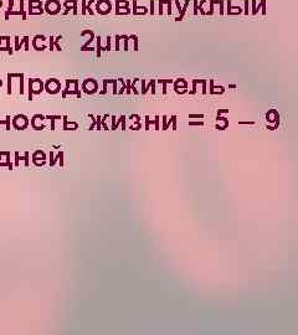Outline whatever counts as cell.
Wrapping results in <instances>:
<instances>
[{
  "instance_id": "obj_2",
  "label": "cell",
  "mask_w": 298,
  "mask_h": 335,
  "mask_svg": "<svg viewBox=\"0 0 298 335\" xmlns=\"http://www.w3.org/2000/svg\"><path fill=\"white\" fill-rule=\"evenodd\" d=\"M209 83H210V95H222L224 92H225V87L224 86H219L216 87L214 85V80H209Z\"/></svg>"
},
{
  "instance_id": "obj_7",
  "label": "cell",
  "mask_w": 298,
  "mask_h": 335,
  "mask_svg": "<svg viewBox=\"0 0 298 335\" xmlns=\"http://www.w3.org/2000/svg\"><path fill=\"white\" fill-rule=\"evenodd\" d=\"M158 83H162L163 85V95H167V85L168 83H173V80H158L156 81Z\"/></svg>"
},
{
  "instance_id": "obj_18",
  "label": "cell",
  "mask_w": 298,
  "mask_h": 335,
  "mask_svg": "<svg viewBox=\"0 0 298 335\" xmlns=\"http://www.w3.org/2000/svg\"><path fill=\"white\" fill-rule=\"evenodd\" d=\"M132 40H134V51H138V36L137 35H129Z\"/></svg>"
},
{
  "instance_id": "obj_10",
  "label": "cell",
  "mask_w": 298,
  "mask_h": 335,
  "mask_svg": "<svg viewBox=\"0 0 298 335\" xmlns=\"http://www.w3.org/2000/svg\"><path fill=\"white\" fill-rule=\"evenodd\" d=\"M96 40H97V48H98V50H97V56L99 57V56H101V50H102V46H101V36H97Z\"/></svg>"
},
{
  "instance_id": "obj_35",
  "label": "cell",
  "mask_w": 298,
  "mask_h": 335,
  "mask_svg": "<svg viewBox=\"0 0 298 335\" xmlns=\"http://www.w3.org/2000/svg\"><path fill=\"white\" fill-rule=\"evenodd\" d=\"M245 14L248 15V0H245Z\"/></svg>"
},
{
  "instance_id": "obj_32",
  "label": "cell",
  "mask_w": 298,
  "mask_h": 335,
  "mask_svg": "<svg viewBox=\"0 0 298 335\" xmlns=\"http://www.w3.org/2000/svg\"><path fill=\"white\" fill-rule=\"evenodd\" d=\"M219 5H220V15H224V0H220V3H219Z\"/></svg>"
},
{
  "instance_id": "obj_37",
  "label": "cell",
  "mask_w": 298,
  "mask_h": 335,
  "mask_svg": "<svg viewBox=\"0 0 298 335\" xmlns=\"http://www.w3.org/2000/svg\"><path fill=\"white\" fill-rule=\"evenodd\" d=\"M175 5H177V7H178V10L180 11V10H181V5H180V1H179V0H175Z\"/></svg>"
},
{
  "instance_id": "obj_19",
  "label": "cell",
  "mask_w": 298,
  "mask_h": 335,
  "mask_svg": "<svg viewBox=\"0 0 298 335\" xmlns=\"http://www.w3.org/2000/svg\"><path fill=\"white\" fill-rule=\"evenodd\" d=\"M140 83H142V95H145L148 92V88H147V85H145V80H140Z\"/></svg>"
},
{
  "instance_id": "obj_31",
  "label": "cell",
  "mask_w": 298,
  "mask_h": 335,
  "mask_svg": "<svg viewBox=\"0 0 298 335\" xmlns=\"http://www.w3.org/2000/svg\"><path fill=\"white\" fill-rule=\"evenodd\" d=\"M163 5H164V0H159V15L163 14Z\"/></svg>"
},
{
  "instance_id": "obj_25",
  "label": "cell",
  "mask_w": 298,
  "mask_h": 335,
  "mask_svg": "<svg viewBox=\"0 0 298 335\" xmlns=\"http://www.w3.org/2000/svg\"><path fill=\"white\" fill-rule=\"evenodd\" d=\"M167 5H168V9H167V13H168V15H171V14H173V10H171V1H170V0H168V3H167Z\"/></svg>"
},
{
  "instance_id": "obj_30",
  "label": "cell",
  "mask_w": 298,
  "mask_h": 335,
  "mask_svg": "<svg viewBox=\"0 0 298 335\" xmlns=\"http://www.w3.org/2000/svg\"><path fill=\"white\" fill-rule=\"evenodd\" d=\"M251 4H252V15H256V14H257V13H256V5H257V4H256V0H252Z\"/></svg>"
},
{
  "instance_id": "obj_39",
  "label": "cell",
  "mask_w": 298,
  "mask_h": 335,
  "mask_svg": "<svg viewBox=\"0 0 298 335\" xmlns=\"http://www.w3.org/2000/svg\"><path fill=\"white\" fill-rule=\"evenodd\" d=\"M229 88H236V85H229Z\"/></svg>"
},
{
  "instance_id": "obj_24",
  "label": "cell",
  "mask_w": 298,
  "mask_h": 335,
  "mask_svg": "<svg viewBox=\"0 0 298 335\" xmlns=\"http://www.w3.org/2000/svg\"><path fill=\"white\" fill-rule=\"evenodd\" d=\"M112 85H113V95H117V93H118V88H117V80H114Z\"/></svg>"
},
{
  "instance_id": "obj_9",
  "label": "cell",
  "mask_w": 298,
  "mask_h": 335,
  "mask_svg": "<svg viewBox=\"0 0 298 335\" xmlns=\"http://www.w3.org/2000/svg\"><path fill=\"white\" fill-rule=\"evenodd\" d=\"M203 81H204V80H193V89L190 91L189 93H190V95H194L195 92H196V85H197V83H203Z\"/></svg>"
},
{
  "instance_id": "obj_5",
  "label": "cell",
  "mask_w": 298,
  "mask_h": 335,
  "mask_svg": "<svg viewBox=\"0 0 298 335\" xmlns=\"http://www.w3.org/2000/svg\"><path fill=\"white\" fill-rule=\"evenodd\" d=\"M188 6H189V0H185V3H184V5H183V7H181V10L179 11V13H180L179 16H177V18H175V21H181V20H183V18L185 16V13H186Z\"/></svg>"
},
{
  "instance_id": "obj_26",
  "label": "cell",
  "mask_w": 298,
  "mask_h": 335,
  "mask_svg": "<svg viewBox=\"0 0 298 335\" xmlns=\"http://www.w3.org/2000/svg\"><path fill=\"white\" fill-rule=\"evenodd\" d=\"M149 4H150V9H149V13H150V15H154V0H150V1H149Z\"/></svg>"
},
{
  "instance_id": "obj_27",
  "label": "cell",
  "mask_w": 298,
  "mask_h": 335,
  "mask_svg": "<svg viewBox=\"0 0 298 335\" xmlns=\"http://www.w3.org/2000/svg\"><path fill=\"white\" fill-rule=\"evenodd\" d=\"M206 83H208V80H204V82L201 83L203 85V93L206 95V92H208V88H206Z\"/></svg>"
},
{
  "instance_id": "obj_16",
  "label": "cell",
  "mask_w": 298,
  "mask_h": 335,
  "mask_svg": "<svg viewBox=\"0 0 298 335\" xmlns=\"http://www.w3.org/2000/svg\"><path fill=\"white\" fill-rule=\"evenodd\" d=\"M123 40H124V51H128V41L130 40V37L128 35H123Z\"/></svg>"
},
{
  "instance_id": "obj_3",
  "label": "cell",
  "mask_w": 298,
  "mask_h": 335,
  "mask_svg": "<svg viewBox=\"0 0 298 335\" xmlns=\"http://www.w3.org/2000/svg\"><path fill=\"white\" fill-rule=\"evenodd\" d=\"M226 6H227V15H236L232 10H236V11H240V13H242V9L240 6H232L231 5V0H226Z\"/></svg>"
},
{
  "instance_id": "obj_15",
  "label": "cell",
  "mask_w": 298,
  "mask_h": 335,
  "mask_svg": "<svg viewBox=\"0 0 298 335\" xmlns=\"http://www.w3.org/2000/svg\"><path fill=\"white\" fill-rule=\"evenodd\" d=\"M215 1H216V0H210V9H209V11H206V15H212L214 14V5H215Z\"/></svg>"
},
{
  "instance_id": "obj_33",
  "label": "cell",
  "mask_w": 298,
  "mask_h": 335,
  "mask_svg": "<svg viewBox=\"0 0 298 335\" xmlns=\"http://www.w3.org/2000/svg\"><path fill=\"white\" fill-rule=\"evenodd\" d=\"M199 9H197V0H194V15H197V11Z\"/></svg>"
},
{
  "instance_id": "obj_21",
  "label": "cell",
  "mask_w": 298,
  "mask_h": 335,
  "mask_svg": "<svg viewBox=\"0 0 298 335\" xmlns=\"http://www.w3.org/2000/svg\"><path fill=\"white\" fill-rule=\"evenodd\" d=\"M117 118H115V115H112L111 117V121H112V130H115L117 129V121H115Z\"/></svg>"
},
{
  "instance_id": "obj_23",
  "label": "cell",
  "mask_w": 298,
  "mask_h": 335,
  "mask_svg": "<svg viewBox=\"0 0 298 335\" xmlns=\"http://www.w3.org/2000/svg\"><path fill=\"white\" fill-rule=\"evenodd\" d=\"M154 125H155V130H159V115H155Z\"/></svg>"
},
{
  "instance_id": "obj_22",
  "label": "cell",
  "mask_w": 298,
  "mask_h": 335,
  "mask_svg": "<svg viewBox=\"0 0 298 335\" xmlns=\"http://www.w3.org/2000/svg\"><path fill=\"white\" fill-rule=\"evenodd\" d=\"M189 125H191V127H195V125H200V127H203L204 125V122L200 121V122H189Z\"/></svg>"
},
{
  "instance_id": "obj_14",
  "label": "cell",
  "mask_w": 298,
  "mask_h": 335,
  "mask_svg": "<svg viewBox=\"0 0 298 335\" xmlns=\"http://www.w3.org/2000/svg\"><path fill=\"white\" fill-rule=\"evenodd\" d=\"M162 119H163V127H162V130H167V129H168V118H167V115H163V117H162Z\"/></svg>"
},
{
  "instance_id": "obj_36",
  "label": "cell",
  "mask_w": 298,
  "mask_h": 335,
  "mask_svg": "<svg viewBox=\"0 0 298 335\" xmlns=\"http://www.w3.org/2000/svg\"><path fill=\"white\" fill-rule=\"evenodd\" d=\"M102 124H103L104 130H108V127H107V124H106V115H104V119H102Z\"/></svg>"
},
{
  "instance_id": "obj_38",
  "label": "cell",
  "mask_w": 298,
  "mask_h": 335,
  "mask_svg": "<svg viewBox=\"0 0 298 335\" xmlns=\"http://www.w3.org/2000/svg\"><path fill=\"white\" fill-rule=\"evenodd\" d=\"M240 124H253V122H240Z\"/></svg>"
},
{
  "instance_id": "obj_4",
  "label": "cell",
  "mask_w": 298,
  "mask_h": 335,
  "mask_svg": "<svg viewBox=\"0 0 298 335\" xmlns=\"http://www.w3.org/2000/svg\"><path fill=\"white\" fill-rule=\"evenodd\" d=\"M138 10H143L142 13H140V15H144V13L147 14L148 13V7L147 6H139L138 7V5H137V0H133V13L134 15H139V11Z\"/></svg>"
},
{
  "instance_id": "obj_28",
  "label": "cell",
  "mask_w": 298,
  "mask_h": 335,
  "mask_svg": "<svg viewBox=\"0 0 298 335\" xmlns=\"http://www.w3.org/2000/svg\"><path fill=\"white\" fill-rule=\"evenodd\" d=\"M130 85H132L130 81H129V80H127V85H126V93H128V95L130 93Z\"/></svg>"
},
{
  "instance_id": "obj_13",
  "label": "cell",
  "mask_w": 298,
  "mask_h": 335,
  "mask_svg": "<svg viewBox=\"0 0 298 335\" xmlns=\"http://www.w3.org/2000/svg\"><path fill=\"white\" fill-rule=\"evenodd\" d=\"M111 42H112V37L107 36V46H104L102 50H104V51H110V50H111Z\"/></svg>"
},
{
  "instance_id": "obj_11",
  "label": "cell",
  "mask_w": 298,
  "mask_h": 335,
  "mask_svg": "<svg viewBox=\"0 0 298 335\" xmlns=\"http://www.w3.org/2000/svg\"><path fill=\"white\" fill-rule=\"evenodd\" d=\"M170 124L173 127V130H177V115L175 114L170 117Z\"/></svg>"
},
{
  "instance_id": "obj_20",
  "label": "cell",
  "mask_w": 298,
  "mask_h": 335,
  "mask_svg": "<svg viewBox=\"0 0 298 335\" xmlns=\"http://www.w3.org/2000/svg\"><path fill=\"white\" fill-rule=\"evenodd\" d=\"M154 124V121L149 119V115H145V130H149V125Z\"/></svg>"
},
{
  "instance_id": "obj_34",
  "label": "cell",
  "mask_w": 298,
  "mask_h": 335,
  "mask_svg": "<svg viewBox=\"0 0 298 335\" xmlns=\"http://www.w3.org/2000/svg\"><path fill=\"white\" fill-rule=\"evenodd\" d=\"M96 119H97V129L99 130V129H101V117L97 115V118H96Z\"/></svg>"
},
{
  "instance_id": "obj_8",
  "label": "cell",
  "mask_w": 298,
  "mask_h": 335,
  "mask_svg": "<svg viewBox=\"0 0 298 335\" xmlns=\"http://www.w3.org/2000/svg\"><path fill=\"white\" fill-rule=\"evenodd\" d=\"M119 123H121L122 130H126V115H121V118L117 121V127L119 125Z\"/></svg>"
},
{
  "instance_id": "obj_17",
  "label": "cell",
  "mask_w": 298,
  "mask_h": 335,
  "mask_svg": "<svg viewBox=\"0 0 298 335\" xmlns=\"http://www.w3.org/2000/svg\"><path fill=\"white\" fill-rule=\"evenodd\" d=\"M155 80H150L149 81V85H150V92H152V95H155Z\"/></svg>"
},
{
  "instance_id": "obj_1",
  "label": "cell",
  "mask_w": 298,
  "mask_h": 335,
  "mask_svg": "<svg viewBox=\"0 0 298 335\" xmlns=\"http://www.w3.org/2000/svg\"><path fill=\"white\" fill-rule=\"evenodd\" d=\"M111 10H112V4L110 0H99L97 3V11L99 14H102V15L110 14Z\"/></svg>"
},
{
  "instance_id": "obj_12",
  "label": "cell",
  "mask_w": 298,
  "mask_h": 335,
  "mask_svg": "<svg viewBox=\"0 0 298 335\" xmlns=\"http://www.w3.org/2000/svg\"><path fill=\"white\" fill-rule=\"evenodd\" d=\"M113 82V80H104L103 81V89H102V92H101V95H104L106 92H107V85H108V83H112Z\"/></svg>"
},
{
  "instance_id": "obj_29",
  "label": "cell",
  "mask_w": 298,
  "mask_h": 335,
  "mask_svg": "<svg viewBox=\"0 0 298 335\" xmlns=\"http://www.w3.org/2000/svg\"><path fill=\"white\" fill-rule=\"evenodd\" d=\"M189 118L193 119V118H204V114H189Z\"/></svg>"
},
{
  "instance_id": "obj_6",
  "label": "cell",
  "mask_w": 298,
  "mask_h": 335,
  "mask_svg": "<svg viewBox=\"0 0 298 335\" xmlns=\"http://www.w3.org/2000/svg\"><path fill=\"white\" fill-rule=\"evenodd\" d=\"M260 9L262 10V15H266V13H267V11H266V10H267V9H266V0H261V1L259 3V6L256 5V13H259Z\"/></svg>"
}]
</instances>
